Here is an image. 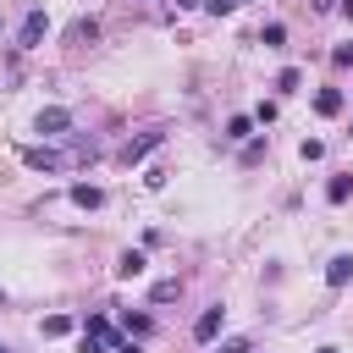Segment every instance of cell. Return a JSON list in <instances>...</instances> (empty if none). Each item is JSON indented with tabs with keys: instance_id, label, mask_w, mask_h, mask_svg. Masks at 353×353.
Segmentation results:
<instances>
[{
	"instance_id": "2e32d148",
	"label": "cell",
	"mask_w": 353,
	"mask_h": 353,
	"mask_svg": "<svg viewBox=\"0 0 353 353\" xmlns=\"http://www.w3.org/2000/svg\"><path fill=\"white\" fill-rule=\"evenodd\" d=\"M66 331H72V314H50L44 320V336H66Z\"/></svg>"
},
{
	"instance_id": "d4e9b609",
	"label": "cell",
	"mask_w": 353,
	"mask_h": 353,
	"mask_svg": "<svg viewBox=\"0 0 353 353\" xmlns=\"http://www.w3.org/2000/svg\"><path fill=\"white\" fill-rule=\"evenodd\" d=\"M342 17H347V22H353V0H342Z\"/></svg>"
},
{
	"instance_id": "9a60e30c",
	"label": "cell",
	"mask_w": 353,
	"mask_h": 353,
	"mask_svg": "<svg viewBox=\"0 0 353 353\" xmlns=\"http://www.w3.org/2000/svg\"><path fill=\"white\" fill-rule=\"evenodd\" d=\"M121 325H127V336H149V331H154V320H149V314H127Z\"/></svg>"
},
{
	"instance_id": "5b68a950",
	"label": "cell",
	"mask_w": 353,
	"mask_h": 353,
	"mask_svg": "<svg viewBox=\"0 0 353 353\" xmlns=\"http://www.w3.org/2000/svg\"><path fill=\"white\" fill-rule=\"evenodd\" d=\"M72 127V110H61V105H50V110H39V132L44 138H61Z\"/></svg>"
},
{
	"instance_id": "603a6c76",
	"label": "cell",
	"mask_w": 353,
	"mask_h": 353,
	"mask_svg": "<svg viewBox=\"0 0 353 353\" xmlns=\"http://www.w3.org/2000/svg\"><path fill=\"white\" fill-rule=\"evenodd\" d=\"M83 353H110V347H105L99 336H83Z\"/></svg>"
},
{
	"instance_id": "ffe728a7",
	"label": "cell",
	"mask_w": 353,
	"mask_h": 353,
	"mask_svg": "<svg viewBox=\"0 0 353 353\" xmlns=\"http://www.w3.org/2000/svg\"><path fill=\"white\" fill-rule=\"evenodd\" d=\"M204 6H210V11H215V17H232V11H237V6H243V0H204Z\"/></svg>"
},
{
	"instance_id": "4fadbf2b",
	"label": "cell",
	"mask_w": 353,
	"mask_h": 353,
	"mask_svg": "<svg viewBox=\"0 0 353 353\" xmlns=\"http://www.w3.org/2000/svg\"><path fill=\"white\" fill-rule=\"evenodd\" d=\"M259 39H265V50H281V44H287V28H281V22H265Z\"/></svg>"
},
{
	"instance_id": "8992f818",
	"label": "cell",
	"mask_w": 353,
	"mask_h": 353,
	"mask_svg": "<svg viewBox=\"0 0 353 353\" xmlns=\"http://www.w3.org/2000/svg\"><path fill=\"white\" fill-rule=\"evenodd\" d=\"M347 281H353V254H336L325 265V287H347Z\"/></svg>"
},
{
	"instance_id": "ba28073f",
	"label": "cell",
	"mask_w": 353,
	"mask_h": 353,
	"mask_svg": "<svg viewBox=\"0 0 353 353\" xmlns=\"http://www.w3.org/2000/svg\"><path fill=\"white\" fill-rule=\"evenodd\" d=\"M83 336H99L105 347H116V342H121V331H116V325H110L105 314H88V331H83Z\"/></svg>"
},
{
	"instance_id": "cb8c5ba5",
	"label": "cell",
	"mask_w": 353,
	"mask_h": 353,
	"mask_svg": "<svg viewBox=\"0 0 353 353\" xmlns=\"http://www.w3.org/2000/svg\"><path fill=\"white\" fill-rule=\"evenodd\" d=\"M110 353H138V342H132V336H121V342H116Z\"/></svg>"
},
{
	"instance_id": "277c9868",
	"label": "cell",
	"mask_w": 353,
	"mask_h": 353,
	"mask_svg": "<svg viewBox=\"0 0 353 353\" xmlns=\"http://www.w3.org/2000/svg\"><path fill=\"white\" fill-rule=\"evenodd\" d=\"M44 28H50V22H44V11H28V17H22V33H17V44H22V50H39Z\"/></svg>"
},
{
	"instance_id": "7402d4cb",
	"label": "cell",
	"mask_w": 353,
	"mask_h": 353,
	"mask_svg": "<svg viewBox=\"0 0 353 353\" xmlns=\"http://www.w3.org/2000/svg\"><path fill=\"white\" fill-rule=\"evenodd\" d=\"M221 353H248V342H243V336H232V342H221Z\"/></svg>"
},
{
	"instance_id": "52a82bcc",
	"label": "cell",
	"mask_w": 353,
	"mask_h": 353,
	"mask_svg": "<svg viewBox=\"0 0 353 353\" xmlns=\"http://www.w3.org/2000/svg\"><path fill=\"white\" fill-rule=\"evenodd\" d=\"M72 204H77V210H99V204H105V193H99L94 182H72Z\"/></svg>"
},
{
	"instance_id": "484cf974",
	"label": "cell",
	"mask_w": 353,
	"mask_h": 353,
	"mask_svg": "<svg viewBox=\"0 0 353 353\" xmlns=\"http://www.w3.org/2000/svg\"><path fill=\"white\" fill-rule=\"evenodd\" d=\"M325 6H331V0H314V11H325Z\"/></svg>"
},
{
	"instance_id": "4316f807",
	"label": "cell",
	"mask_w": 353,
	"mask_h": 353,
	"mask_svg": "<svg viewBox=\"0 0 353 353\" xmlns=\"http://www.w3.org/2000/svg\"><path fill=\"white\" fill-rule=\"evenodd\" d=\"M320 353H336V347H320Z\"/></svg>"
},
{
	"instance_id": "9c48e42d",
	"label": "cell",
	"mask_w": 353,
	"mask_h": 353,
	"mask_svg": "<svg viewBox=\"0 0 353 353\" xmlns=\"http://www.w3.org/2000/svg\"><path fill=\"white\" fill-rule=\"evenodd\" d=\"M325 199H331V204H347V199H353V171H336V176L325 182Z\"/></svg>"
},
{
	"instance_id": "7a4b0ae2",
	"label": "cell",
	"mask_w": 353,
	"mask_h": 353,
	"mask_svg": "<svg viewBox=\"0 0 353 353\" xmlns=\"http://www.w3.org/2000/svg\"><path fill=\"white\" fill-rule=\"evenodd\" d=\"M160 143H165V127H149V132H138V138H127V149H121V160H127V165H138V160H143L149 149H160Z\"/></svg>"
},
{
	"instance_id": "5bb4252c",
	"label": "cell",
	"mask_w": 353,
	"mask_h": 353,
	"mask_svg": "<svg viewBox=\"0 0 353 353\" xmlns=\"http://www.w3.org/2000/svg\"><path fill=\"white\" fill-rule=\"evenodd\" d=\"M176 292H182V281H176V276H171V281H154V292H149V298H154V303H171V298H176Z\"/></svg>"
},
{
	"instance_id": "7c38bea8",
	"label": "cell",
	"mask_w": 353,
	"mask_h": 353,
	"mask_svg": "<svg viewBox=\"0 0 353 353\" xmlns=\"http://www.w3.org/2000/svg\"><path fill=\"white\" fill-rule=\"evenodd\" d=\"M226 138H232V143L254 138V116H232V121H226Z\"/></svg>"
},
{
	"instance_id": "e0dca14e",
	"label": "cell",
	"mask_w": 353,
	"mask_h": 353,
	"mask_svg": "<svg viewBox=\"0 0 353 353\" xmlns=\"http://www.w3.org/2000/svg\"><path fill=\"white\" fill-rule=\"evenodd\" d=\"M298 83H303V72H298V66H287V72H281V77H276V88H281V94H292V88H298Z\"/></svg>"
},
{
	"instance_id": "d6986e66",
	"label": "cell",
	"mask_w": 353,
	"mask_h": 353,
	"mask_svg": "<svg viewBox=\"0 0 353 353\" xmlns=\"http://www.w3.org/2000/svg\"><path fill=\"white\" fill-rule=\"evenodd\" d=\"M94 33H99V22H72V39H77V44H83V39H94Z\"/></svg>"
},
{
	"instance_id": "8fae6325",
	"label": "cell",
	"mask_w": 353,
	"mask_h": 353,
	"mask_svg": "<svg viewBox=\"0 0 353 353\" xmlns=\"http://www.w3.org/2000/svg\"><path fill=\"white\" fill-rule=\"evenodd\" d=\"M314 110H320V116H336V110H342V88H320V94H314Z\"/></svg>"
},
{
	"instance_id": "3957f363",
	"label": "cell",
	"mask_w": 353,
	"mask_h": 353,
	"mask_svg": "<svg viewBox=\"0 0 353 353\" xmlns=\"http://www.w3.org/2000/svg\"><path fill=\"white\" fill-rule=\"evenodd\" d=\"M221 325H226V309H221V303H210V309L193 320V336H199V342H215V336H221Z\"/></svg>"
},
{
	"instance_id": "ac0fdd59",
	"label": "cell",
	"mask_w": 353,
	"mask_h": 353,
	"mask_svg": "<svg viewBox=\"0 0 353 353\" xmlns=\"http://www.w3.org/2000/svg\"><path fill=\"white\" fill-rule=\"evenodd\" d=\"M298 154H303V160H320V154H325V143H320V138H303V143H298Z\"/></svg>"
},
{
	"instance_id": "30bf717a",
	"label": "cell",
	"mask_w": 353,
	"mask_h": 353,
	"mask_svg": "<svg viewBox=\"0 0 353 353\" xmlns=\"http://www.w3.org/2000/svg\"><path fill=\"white\" fill-rule=\"evenodd\" d=\"M116 276H121V281H132V276H143V254H138V248H127V254L116 259Z\"/></svg>"
},
{
	"instance_id": "44dd1931",
	"label": "cell",
	"mask_w": 353,
	"mask_h": 353,
	"mask_svg": "<svg viewBox=\"0 0 353 353\" xmlns=\"http://www.w3.org/2000/svg\"><path fill=\"white\" fill-rule=\"evenodd\" d=\"M331 61H336V66H353V44H336V50H331Z\"/></svg>"
},
{
	"instance_id": "6da1fadb",
	"label": "cell",
	"mask_w": 353,
	"mask_h": 353,
	"mask_svg": "<svg viewBox=\"0 0 353 353\" xmlns=\"http://www.w3.org/2000/svg\"><path fill=\"white\" fill-rule=\"evenodd\" d=\"M22 160H28V171H72V165H77V160H72L66 149H50V143H39V149H28Z\"/></svg>"
}]
</instances>
